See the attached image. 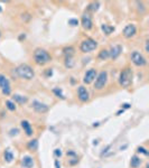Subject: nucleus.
Returning a JSON list of instances; mask_svg holds the SVG:
<instances>
[{
    "label": "nucleus",
    "mask_w": 149,
    "mask_h": 168,
    "mask_svg": "<svg viewBox=\"0 0 149 168\" xmlns=\"http://www.w3.org/2000/svg\"><path fill=\"white\" fill-rule=\"evenodd\" d=\"M98 57H99V60H101V61H105V60L109 57V51H107V49H101Z\"/></svg>",
    "instance_id": "obj_22"
},
{
    "label": "nucleus",
    "mask_w": 149,
    "mask_h": 168,
    "mask_svg": "<svg viewBox=\"0 0 149 168\" xmlns=\"http://www.w3.org/2000/svg\"><path fill=\"white\" fill-rule=\"evenodd\" d=\"M98 47V43L92 38H86L84 40H82L81 45H80V49L82 53H90L94 51Z\"/></svg>",
    "instance_id": "obj_5"
},
{
    "label": "nucleus",
    "mask_w": 149,
    "mask_h": 168,
    "mask_svg": "<svg viewBox=\"0 0 149 168\" xmlns=\"http://www.w3.org/2000/svg\"><path fill=\"white\" fill-rule=\"evenodd\" d=\"M137 151L140 153H143V155H148V151H147V149L146 148H143V147H138L137 148Z\"/></svg>",
    "instance_id": "obj_29"
},
{
    "label": "nucleus",
    "mask_w": 149,
    "mask_h": 168,
    "mask_svg": "<svg viewBox=\"0 0 149 168\" xmlns=\"http://www.w3.org/2000/svg\"><path fill=\"white\" fill-rule=\"evenodd\" d=\"M69 24H70L71 26H76V25H78V19H70V20H69Z\"/></svg>",
    "instance_id": "obj_30"
},
{
    "label": "nucleus",
    "mask_w": 149,
    "mask_h": 168,
    "mask_svg": "<svg viewBox=\"0 0 149 168\" xmlns=\"http://www.w3.org/2000/svg\"><path fill=\"white\" fill-rule=\"evenodd\" d=\"M67 157H71V159H70V164L71 165H75L76 162L78 161V155L74 153V151H72V150H70V151H67Z\"/></svg>",
    "instance_id": "obj_18"
},
{
    "label": "nucleus",
    "mask_w": 149,
    "mask_h": 168,
    "mask_svg": "<svg viewBox=\"0 0 149 168\" xmlns=\"http://www.w3.org/2000/svg\"><path fill=\"white\" fill-rule=\"evenodd\" d=\"M55 168H61V165H60V161L57 160H55Z\"/></svg>",
    "instance_id": "obj_33"
},
{
    "label": "nucleus",
    "mask_w": 149,
    "mask_h": 168,
    "mask_svg": "<svg viewBox=\"0 0 149 168\" xmlns=\"http://www.w3.org/2000/svg\"><path fill=\"white\" fill-rule=\"evenodd\" d=\"M1 92H2V94H3V95H6V96H7V95H9V94L11 93V86L9 85V86L3 87V89L1 90Z\"/></svg>",
    "instance_id": "obj_27"
},
{
    "label": "nucleus",
    "mask_w": 149,
    "mask_h": 168,
    "mask_svg": "<svg viewBox=\"0 0 149 168\" xmlns=\"http://www.w3.org/2000/svg\"><path fill=\"white\" fill-rule=\"evenodd\" d=\"M123 107H125V109H128V108L130 107V106H129V104H127V103H125V104H123Z\"/></svg>",
    "instance_id": "obj_34"
},
{
    "label": "nucleus",
    "mask_w": 149,
    "mask_h": 168,
    "mask_svg": "<svg viewBox=\"0 0 149 168\" xmlns=\"http://www.w3.org/2000/svg\"><path fill=\"white\" fill-rule=\"evenodd\" d=\"M121 52H122V47H121L120 45H114L109 51V57L113 58V60H116V58L119 57V55L121 54Z\"/></svg>",
    "instance_id": "obj_12"
},
{
    "label": "nucleus",
    "mask_w": 149,
    "mask_h": 168,
    "mask_svg": "<svg viewBox=\"0 0 149 168\" xmlns=\"http://www.w3.org/2000/svg\"><path fill=\"white\" fill-rule=\"evenodd\" d=\"M21 165L24 168H33L34 167V158L30 156H24L21 159Z\"/></svg>",
    "instance_id": "obj_14"
},
{
    "label": "nucleus",
    "mask_w": 149,
    "mask_h": 168,
    "mask_svg": "<svg viewBox=\"0 0 149 168\" xmlns=\"http://www.w3.org/2000/svg\"><path fill=\"white\" fill-rule=\"evenodd\" d=\"M6 107L9 111H15L16 110V103L11 100H7L6 101Z\"/></svg>",
    "instance_id": "obj_24"
},
{
    "label": "nucleus",
    "mask_w": 149,
    "mask_h": 168,
    "mask_svg": "<svg viewBox=\"0 0 149 168\" xmlns=\"http://www.w3.org/2000/svg\"><path fill=\"white\" fill-rule=\"evenodd\" d=\"M98 75V72L96 69H90L89 71H86V73L84 74V77H83V82L85 84H91L95 80V77Z\"/></svg>",
    "instance_id": "obj_8"
},
{
    "label": "nucleus",
    "mask_w": 149,
    "mask_h": 168,
    "mask_svg": "<svg viewBox=\"0 0 149 168\" xmlns=\"http://www.w3.org/2000/svg\"><path fill=\"white\" fill-rule=\"evenodd\" d=\"M136 33H137L136 26L133 24H129V25L125 26V29H123V36L125 38H131V37H133L136 35Z\"/></svg>",
    "instance_id": "obj_10"
},
{
    "label": "nucleus",
    "mask_w": 149,
    "mask_h": 168,
    "mask_svg": "<svg viewBox=\"0 0 149 168\" xmlns=\"http://www.w3.org/2000/svg\"><path fill=\"white\" fill-rule=\"evenodd\" d=\"M132 82V71L129 67H125V69H122V72L120 73L119 76V84L122 87H128Z\"/></svg>",
    "instance_id": "obj_3"
},
{
    "label": "nucleus",
    "mask_w": 149,
    "mask_h": 168,
    "mask_svg": "<svg viewBox=\"0 0 149 168\" xmlns=\"http://www.w3.org/2000/svg\"><path fill=\"white\" fill-rule=\"evenodd\" d=\"M18 132H19V130H18V129H11V130H10V135H11V136H14V135L17 136V135H18Z\"/></svg>",
    "instance_id": "obj_32"
},
{
    "label": "nucleus",
    "mask_w": 149,
    "mask_h": 168,
    "mask_svg": "<svg viewBox=\"0 0 149 168\" xmlns=\"http://www.w3.org/2000/svg\"><path fill=\"white\" fill-rule=\"evenodd\" d=\"M16 73H17V75L20 78H24V80H31L35 76L34 69L28 64H20L16 69Z\"/></svg>",
    "instance_id": "obj_2"
},
{
    "label": "nucleus",
    "mask_w": 149,
    "mask_h": 168,
    "mask_svg": "<svg viewBox=\"0 0 149 168\" xmlns=\"http://www.w3.org/2000/svg\"><path fill=\"white\" fill-rule=\"evenodd\" d=\"M53 92H54V93L57 95V96H58V98H62V99H64V95H63V93H62V90H60V89L55 87L54 90H53Z\"/></svg>",
    "instance_id": "obj_28"
},
{
    "label": "nucleus",
    "mask_w": 149,
    "mask_h": 168,
    "mask_svg": "<svg viewBox=\"0 0 149 168\" xmlns=\"http://www.w3.org/2000/svg\"><path fill=\"white\" fill-rule=\"evenodd\" d=\"M34 61L38 65H45V64H47V63H49V62L52 61V56L45 49L37 48L34 52Z\"/></svg>",
    "instance_id": "obj_1"
},
{
    "label": "nucleus",
    "mask_w": 149,
    "mask_h": 168,
    "mask_svg": "<svg viewBox=\"0 0 149 168\" xmlns=\"http://www.w3.org/2000/svg\"><path fill=\"white\" fill-rule=\"evenodd\" d=\"M140 164H141L140 157H138V156H136V155L131 157V160H130V166H131V168H138L140 166Z\"/></svg>",
    "instance_id": "obj_16"
},
{
    "label": "nucleus",
    "mask_w": 149,
    "mask_h": 168,
    "mask_svg": "<svg viewBox=\"0 0 149 168\" xmlns=\"http://www.w3.org/2000/svg\"><path fill=\"white\" fill-rule=\"evenodd\" d=\"M130 58H131L133 64H134L136 66H138V67H142V66H145V65L147 64L146 57H145L140 52H138V51L132 52L131 55H130Z\"/></svg>",
    "instance_id": "obj_6"
},
{
    "label": "nucleus",
    "mask_w": 149,
    "mask_h": 168,
    "mask_svg": "<svg viewBox=\"0 0 149 168\" xmlns=\"http://www.w3.org/2000/svg\"><path fill=\"white\" fill-rule=\"evenodd\" d=\"M0 11H1V8H0Z\"/></svg>",
    "instance_id": "obj_35"
},
{
    "label": "nucleus",
    "mask_w": 149,
    "mask_h": 168,
    "mask_svg": "<svg viewBox=\"0 0 149 168\" xmlns=\"http://www.w3.org/2000/svg\"><path fill=\"white\" fill-rule=\"evenodd\" d=\"M63 52L65 54V56L66 57H72L73 55H74V48L70 46V47H65L64 49H63Z\"/></svg>",
    "instance_id": "obj_23"
},
{
    "label": "nucleus",
    "mask_w": 149,
    "mask_h": 168,
    "mask_svg": "<svg viewBox=\"0 0 149 168\" xmlns=\"http://www.w3.org/2000/svg\"><path fill=\"white\" fill-rule=\"evenodd\" d=\"M3 158H5V160L7 161V162H11V161L14 160V153H11L10 150H6L3 153Z\"/></svg>",
    "instance_id": "obj_21"
},
{
    "label": "nucleus",
    "mask_w": 149,
    "mask_h": 168,
    "mask_svg": "<svg viewBox=\"0 0 149 168\" xmlns=\"http://www.w3.org/2000/svg\"><path fill=\"white\" fill-rule=\"evenodd\" d=\"M108 82V72L107 71H101L96 77H95V83H94V89L95 90H102L107 85Z\"/></svg>",
    "instance_id": "obj_4"
},
{
    "label": "nucleus",
    "mask_w": 149,
    "mask_h": 168,
    "mask_svg": "<svg viewBox=\"0 0 149 168\" xmlns=\"http://www.w3.org/2000/svg\"><path fill=\"white\" fill-rule=\"evenodd\" d=\"M9 85H10V83H9V80H8L5 75L0 74V90H2L3 87L9 86Z\"/></svg>",
    "instance_id": "obj_19"
},
{
    "label": "nucleus",
    "mask_w": 149,
    "mask_h": 168,
    "mask_svg": "<svg viewBox=\"0 0 149 168\" xmlns=\"http://www.w3.org/2000/svg\"><path fill=\"white\" fill-rule=\"evenodd\" d=\"M74 64H75V62L73 61L72 57H66V58H65V66H66L67 69H72V67L74 66Z\"/></svg>",
    "instance_id": "obj_25"
},
{
    "label": "nucleus",
    "mask_w": 149,
    "mask_h": 168,
    "mask_svg": "<svg viewBox=\"0 0 149 168\" xmlns=\"http://www.w3.org/2000/svg\"><path fill=\"white\" fill-rule=\"evenodd\" d=\"M27 148H28L30 151H36L37 148H38V140H37V139H33L30 141H28Z\"/></svg>",
    "instance_id": "obj_17"
},
{
    "label": "nucleus",
    "mask_w": 149,
    "mask_h": 168,
    "mask_svg": "<svg viewBox=\"0 0 149 168\" xmlns=\"http://www.w3.org/2000/svg\"><path fill=\"white\" fill-rule=\"evenodd\" d=\"M99 7H100V3H99V2H92V3L89 6V9L92 10V11H96V10L99 9Z\"/></svg>",
    "instance_id": "obj_26"
},
{
    "label": "nucleus",
    "mask_w": 149,
    "mask_h": 168,
    "mask_svg": "<svg viewBox=\"0 0 149 168\" xmlns=\"http://www.w3.org/2000/svg\"><path fill=\"white\" fill-rule=\"evenodd\" d=\"M78 100H80L81 102H86V101H89V99H90L89 92H87V90H86V87H84L83 85L78 86Z\"/></svg>",
    "instance_id": "obj_11"
},
{
    "label": "nucleus",
    "mask_w": 149,
    "mask_h": 168,
    "mask_svg": "<svg viewBox=\"0 0 149 168\" xmlns=\"http://www.w3.org/2000/svg\"><path fill=\"white\" fill-rule=\"evenodd\" d=\"M31 107H33V109H34L36 112H38V113H45V112L48 111V106L45 104V103H43V102H40V101H37V100H34V101H33Z\"/></svg>",
    "instance_id": "obj_7"
},
{
    "label": "nucleus",
    "mask_w": 149,
    "mask_h": 168,
    "mask_svg": "<svg viewBox=\"0 0 149 168\" xmlns=\"http://www.w3.org/2000/svg\"><path fill=\"white\" fill-rule=\"evenodd\" d=\"M82 26H83V28L85 29V31H90L92 27H93V23H92V18H91V16L90 14H83L82 16Z\"/></svg>",
    "instance_id": "obj_9"
},
{
    "label": "nucleus",
    "mask_w": 149,
    "mask_h": 168,
    "mask_svg": "<svg viewBox=\"0 0 149 168\" xmlns=\"http://www.w3.org/2000/svg\"><path fill=\"white\" fill-rule=\"evenodd\" d=\"M101 29L103 31V33H104L105 35H110L112 31H114V28H113L112 26H109V25H107V24H103V25H102Z\"/></svg>",
    "instance_id": "obj_20"
},
{
    "label": "nucleus",
    "mask_w": 149,
    "mask_h": 168,
    "mask_svg": "<svg viewBox=\"0 0 149 168\" xmlns=\"http://www.w3.org/2000/svg\"><path fill=\"white\" fill-rule=\"evenodd\" d=\"M0 36H1V33H0Z\"/></svg>",
    "instance_id": "obj_36"
},
{
    "label": "nucleus",
    "mask_w": 149,
    "mask_h": 168,
    "mask_svg": "<svg viewBox=\"0 0 149 168\" xmlns=\"http://www.w3.org/2000/svg\"><path fill=\"white\" fill-rule=\"evenodd\" d=\"M54 155H55V157H61L62 156V151H61V149H55L54 150Z\"/></svg>",
    "instance_id": "obj_31"
},
{
    "label": "nucleus",
    "mask_w": 149,
    "mask_h": 168,
    "mask_svg": "<svg viewBox=\"0 0 149 168\" xmlns=\"http://www.w3.org/2000/svg\"><path fill=\"white\" fill-rule=\"evenodd\" d=\"M12 100H14L15 103H18V104H24V103H26L28 101L27 96H24V95H20V94H15L12 96Z\"/></svg>",
    "instance_id": "obj_15"
},
{
    "label": "nucleus",
    "mask_w": 149,
    "mask_h": 168,
    "mask_svg": "<svg viewBox=\"0 0 149 168\" xmlns=\"http://www.w3.org/2000/svg\"><path fill=\"white\" fill-rule=\"evenodd\" d=\"M20 126H21V128L24 129V132L26 133V136H28V137L33 136L34 131H33V128H31L30 123L28 122L27 120H23V121L20 122Z\"/></svg>",
    "instance_id": "obj_13"
}]
</instances>
